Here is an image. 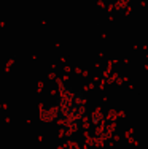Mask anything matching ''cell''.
<instances>
[{"label":"cell","mask_w":148,"mask_h":149,"mask_svg":"<svg viewBox=\"0 0 148 149\" xmlns=\"http://www.w3.org/2000/svg\"><path fill=\"white\" fill-rule=\"evenodd\" d=\"M56 120L64 124V129H70V133H76L84 127L88 119L86 114V102L80 92H69L64 98H59L53 106Z\"/></svg>","instance_id":"obj_1"}]
</instances>
